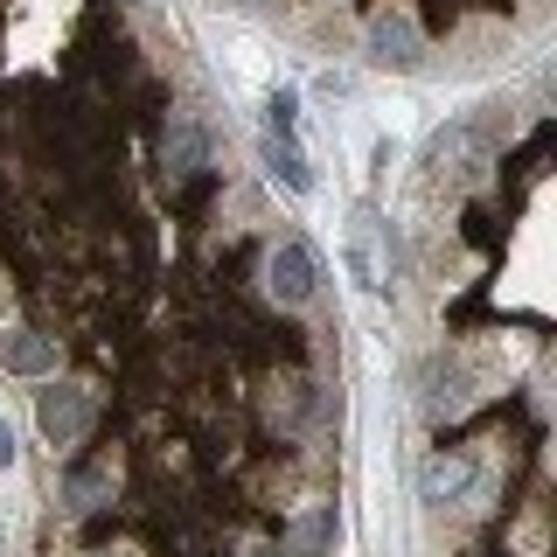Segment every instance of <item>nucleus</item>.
<instances>
[{
  "mask_svg": "<svg viewBox=\"0 0 557 557\" xmlns=\"http://www.w3.org/2000/svg\"><path fill=\"white\" fill-rule=\"evenodd\" d=\"M0 370H14V376L57 370V342H49V335H28V327H0Z\"/></svg>",
  "mask_w": 557,
  "mask_h": 557,
  "instance_id": "39448f33",
  "label": "nucleus"
},
{
  "mask_svg": "<svg viewBox=\"0 0 557 557\" xmlns=\"http://www.w3.org/2000/svg\"><path fill=\"white\" fill-rule=\"evenodd\" d=\"M327 536H335V502H313V509L293 522V557H321Z\"/></svg>",
  "mask_w": 557,
  "mask_h": 557,
  "instance_id": "6e6552de",
  "label": "nucleus"
},
{
  "mask_svg": "<svg viewBox=\"0 0 557 557\" xmlns=\"http://www.w3.org/2000/svg\"><path fill=\"white\" fill-rule=\"evenodd\" d=\"M467 474H474L467 453H432V460H425V502H453L467 487Z\"/></svg>",
  "mask_w": 557,
  "mask_h": 557,
  "instance_id": "0eeeda50",
  "label": "nucleus"
},
{
  "mask_svg": "<svg viewBox=\"0 0 557 557\" xmlns=\"http://www.w3.org/2000/svg\"><path fill=\"white\" fill-rule=\"evenodd\" d=\"M8 460H14V432L0 425V467H8Z\"/></svg>",
  "mask_w": 557,
  "mask_h": 557,
  "instance_id": "9b49d317",
  "label": "nucleus"
},
{
  "mask_svg": "<svg viewBox=\"0 0 557 557\" xmlns=\"http://www.w3.org/2000/svg\"><path fill=\"white\" fill-rule=\"evenodd\" d=\"M370 49H376V63H418V28L405 22V14H376L370 22Z\"/></svg>",
  "mask_w": 557,
  "mask_h": 557,
  "instance_id": "423d86ee",
  "label": "nucleus"
},
{
  "mask_svg": "<svg viewBox=\"0 0 557 557\" xmlns=\"http://www.w3.org/2000/svg\"><path fill=\"white\" fill-rule=\"evenodd\" d=\"M293 112H300V104H293V91H278V98H272V119H265V168L293 188V196H307V188H313V168H307L300 139H293Z\"/></svg>",
  "mask_w": 557,
  "mask_h": 557,
  "instance_id": "f03ea898",
  "label": "nucleus"
},
{
  "mask_svg": "<svg viewBox=\"0 0 557 557\" xmlns=\"http://www.w3.org/2000/svg\"><path fill=\"white\" fill-rule=\"evenodd\" d=\"M98 495H104V474L98 467H77V474H70V502H77V509H98Z\"/></svg>",
  "mask_w": 557,
  "mask_h": 557,
  "instance_id": "1a4fd4ad",
  "label": "nucleus"
},
{
  "mask_svg": "<svg viewBox=\"0 0 557 557\" xmlns=\"http://www.w3.org/2000/svg\"><path fill=\"white\" fill-rule=\"evenodd\" d=\"M209 168V139L196 119H168V133H161V174L168 182H188V174H202Z\"/></svg>",
  "mask_w": 557,
  "mask_h": 557,
  "instance_id": "20e7f679",
  "label": "nucleus"
},
{
  "mask_svg": "<svg viewBox=\"0 0 557 557\" xmlns=\"http://www.w3.org/2000/svg\"><path fill=\"white\" fill-rule=\"evenodd\" d=\"M313 286H321V258H313L307 237H278L265 251V293L278 307H307Z\"/></svg>",
  "mask_w": 557,
  "mask_h": 557,
  "instance_id": "f257e3e1",
  "label": "nucleus"
},
{
  "mask_svg": "<svg viewBox=\"0 0 557 557\" xmlns=\"http://www.w3.org/2000/svg\"><path fill=\"white\" fill-rule=\"evenodd\" d=\"M35 418H42V432H49L57 446H84V440H91V425H98L91 397H84V391H70V383H57V391H42V405H35Z\"/></svg>",
  "mask_w": 557,
  "mask_h": 557,
  "instance_id": "7ed1b4c3",
  "label": "nucleus"
},
{
  "mask_svg": "<svg viewBox=\"0 0 557 557\" xmlns=\"http://www.w3.org/2000/svg\"><path fill=\"white\" fill-rule=\"evenodd\" d=\"M237 557H278L272 536H251V544H237Z\"/></svg>",
  "mask_w": 557,
  "mask_h": 557,
  "instance_id": "9d476101",
  "label": "nucleus"
}]
</instances>
